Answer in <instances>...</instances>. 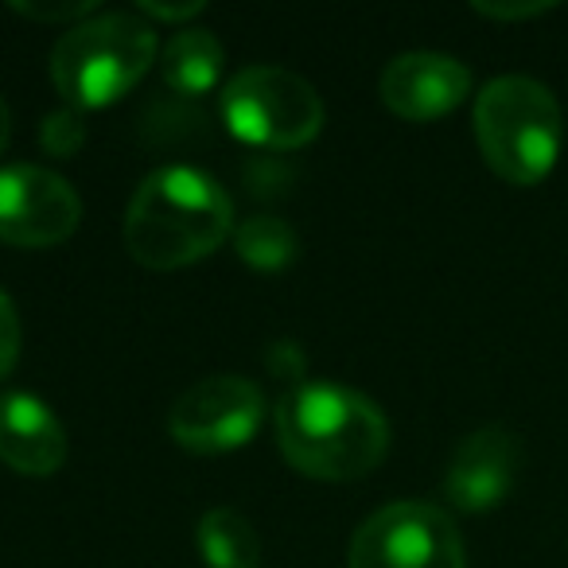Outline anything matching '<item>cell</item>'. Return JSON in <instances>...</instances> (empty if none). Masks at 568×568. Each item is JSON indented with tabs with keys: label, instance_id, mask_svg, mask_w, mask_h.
Masks as SVG:
<instances>
[{
	"label": "cell",
	"instance_id": "6da1fadb",
	"mask_svg": "<svg viewBox=\"0 0 568 568\" xmlns=\"http://www.w3.org/2000/svg\"><path fill=\"white\" fill-rule=\"evenodd\" d=\"M276 444L312 479H363L386 459L389 420L366 394L335 382H301L276 402Z\"/></svg>",
	"mask_w": 568,
	"mask_h": 568
},
{
	"label": "cell",
	"instance_id": "7a4b0ae2",
	"mask_svg": "<svg viewBox=\"0 0 568 568\" xmlns=\"http://www.w3.org/2000/svg\"><path fill=\"white\" fill-rule=\"evenodd\" d=\"M234 234V203L203 168L168 164L141 180L125 211V245L149 268H183Z\"/></svg>",
	"mask_w": 568,
	"mask_h": 568
},
{
	"label": "cell",
	"instance_id": "3957f363",
	"mask_svg": "<svg viewBox=\"0 0 568 568\" xmlns=\"http://www.w3.org/2000/svg\"><path fill=\"white\" fill-rule=\"evenodd\" d=\"M156 32L136 12H102L71 24L51 51V82L71 110H105L156 63Z\"/></svg>",
	"mask_w": 568,
	"mask_h": 568
},
{
	"label": "cell",
	"instance_id": "277c9868",
	"mask_svg": "<svg viewBox=\"0 0 568 568\" xmlns=\"http://www.w3.org/2000/svg\"><path fill=\"white\" fill-rule=\"evenodd\" d=\"M475 141L498 180L514 187L541 183L565 144V118L552 90L526 74L490 79L475 98Z\"/></svg>",
	"mask_w": 568,
	"mask_h": 568
},
{
	"label": "cell",
	"instance_id": "5b68a950",
	"mask_svg": "<svg viewBox=\"0 0 568 568\" xmlns=\"http://www.w3.org/2000/svg\"><path fill=\"white\" fill-rule=\"evenodd\" d=\"M219 110L237 141L268 152H293L324 129V102L316 87L273 63L237 71L222 90Z\"/></svg>",
	"mask_w": 568,
	"mask_h": 568
},
{
	"label": "cell",
	"instance_id": "8992f818",
	"mask_svg": "<svg viewBox=\"0 0 568 568\" xmlns=\"http://www.w3.org/2000/svg\"><path fill=\"white\" fill-rule=\"evenodd\" d=\"M351 568H467L464 537L433 503H389L358 526Z\"/></svg>",
	"mask_w": 568,
	"mask_h": 568
},
{
	"label": "cell",
	"instance_id": "52a82bcc",
	"mask_svg": "<svg viewBox=\"0 0 568 568\" xmlns=\"http://www.w3.org/2000/svg\"><path fill=\"white\" fill-rule=\"evenodd\" d=\"M265 420V394L250 378L211 374L175 397L168 413L172 440L191 452H234L257 436Z\"/></svg>",
	"mask_w": 568,
	"mask_h": 568
},
{
	"label": "cell",
	"instance_id": "ba28073f",
	"mask_svg": "<svg viewBox=\"0 0 568 568\" xmlns=\"http://www.w3.org/2000/svg\"><path fill=\"white\" fill-rule=\"evenodd\" d=\"M82 199L59 172L40 164L0 168V242L48 250L79 230Z\"/></svg>",
	"mask_w": 568,
	"mask_h": 568
},
{
	"label": "cell",
	"instance_id": "9c48e42d",
	"mask_svg": "<svg viewBox=\"0 0 568 568\" xmlns=\"http://www.w3.org/2000/svg\"><path fill=\"white\" fill-rule=\"evenodd\" d=\"M518 464L521 444L510 428H475L456 448V456H452L448 475H444V495L452 498V506H459L467 514L495 510L514 490Z\"/></svg>",
	"mask_w": 568,
	"mask_h": 568
},
{
	"label": "cell",
	"instance_id": "30bf717a",
	"mask_svg": "<svg viewBox=\"0 0 568 568\" xmlns=\"http://www.w3.org/2000/svg\"><path fill=\"white\" fill-rule=\"evenodd\" d=\"M382 102L405 121H436L471 94V71L440 51H409L382 71Z\"/></svg>",
	"mask_w": 568,
	"mask_h": 568
},
{
	"label": "cell",
	"instance_id": "8fae6325",
	"mask_svg": "<svg viewBox=\"0 0 568 568\" xmlns=\"http://www.w3.org/2000/svg\"><path fill=\"white\" fill-rule=\"evenodd\" d=\"M0 459L20 475H55L67 459V428L36 394H0Z\"/></svg>",
	"mask_w": 568,
	"mask_h": 568
},
{
	"label": "cell",
	"instance_id": "7c38bea8",
	"mask_svg": "<svg viewBox=\"0 0 568 568\" xmlns=\"http://www.w3.org/2000/svg\"><path fill=\"white\" fill-rule=\"evenodd\" d=\"M160 74L183 98H203L222 74V43L206 28H183L160 55Z\"/></svg>",
	"mask_w": 568,
	"mask_h": 568
},
{
	"label": "cell",
	"instance_id": "4fadbf2b",
	"mask_svg": "<svg viewBox=\"0 0 568 568\" xmlns=\"http://www.w3.org/2000/svg\"><path fill=\"white\" fill-rule=\"evenodd\" d=\"M199 552L211 568H257V529L234 506H214L199 518Z\"/></svg>",
	"mask_w": 568,
	"mask_h": 568
},
{
	"label": "cell",
	"instance_id": "5bb4252c",
	"mask_svg": "<svg viewBox=\"0 0 568 568\" xmlns=\"http://www.w3.org/2000/svg\"><path fill=\"white\" fill-rule=\"evenodd\" d=\"M234 250L245 265L261 268V273H273V268H284L296 257V234L284 219L253 214L242 226H234Z\"/></svg>",
	"mask_w": 568,
	"mask_h": 568
},
{
	"label": "cell",
	"instance_id": "9a60e30c",
	"mask_svg": "<svg viewBox=\"0 0 568 568\" xmlns=\"http://www.w3.org/2000/svg\"><path fill=\"white\" fill-rule=\"evenodd\" d=\"M40 141L51 156H74L87 141V125H82V113L63 105V110L48 113L43 118V129H40Z\"/></svg>",
	"mask_w": 568,
	"mask_h": 568
},
{
	"label": "cell",
	"instance_id": "2e32d148",
	"mask_svg": "<svg viewBox=\"0 0 568 568\" xmlns=\"http://www.w3.org/2000/svg\"><path fill=\"white\" fill-rule=\"evenodd\" d=\"M20 339H24V327H20V312L12 304V296L0 288V382L9 378L12 366L20 358Z\"/></svg>",
	"mask_w": 568,
	"mask_h": 568
},
{
	"label": "cell",
	"instance_id": "e0dca14e",
	"mask_svg": "<svg viewBox=\"0 0 568 568\" xmlns=\"http://www.w3.org/2000/svg\"><path fill=\"white\" fill-rule=\"evenodd\" d=\"M17 12H24L28 20H51V24H74V20H87V17H94V0H79V4H12Z\"/></svg>",
	"mask_w": 568,
	"mask_h": 568
},
{
	"label": "cell",
	"instance_id": "ac0fdd59",
	"mask_svg": "<svg viewBox=\"0 0 568 568\" xmlns=\"http://www.w3.org/2000/svg\"><path fill=\"white\" fill-rule=\"evenodd\" d=\"M475 12L495 17V20H526V17L545 12V4H475Z\"/></svg>",
	"mask_w": 568,
	"mask_h": 568
},
{
	"label": "cell",
	"instance_id": "d6986e66",
	"mask_svg": "<svg viewBox=\"0 0 568 568\" xmlns=\"http://www.w3.org/2000/svg\"><path fill=\"white\" fill-rule=\"evenodd\" d=\"M144 12H149L152 20H187V17H195V12H203V4H152V0H144L141 4Z\"/></svg>",
	"mask_w": 568,
	"mask_h": 568
},
{
	"label": "cell",
	"instance_id": "ffe728a7",
	"mask_svg": "<svg viewBox=\"0 0 568 568\" xmlns=\"http://www.w3.org/2000/svg\"><path fill=\"white\" fill-rule=\"evenodd\" d=\"M9 136H12V113H9V102L0 98V156L9 149Z\"/></svg>",
	"mask_w": 568,
	"mask_h": 568
}]
</instances>
